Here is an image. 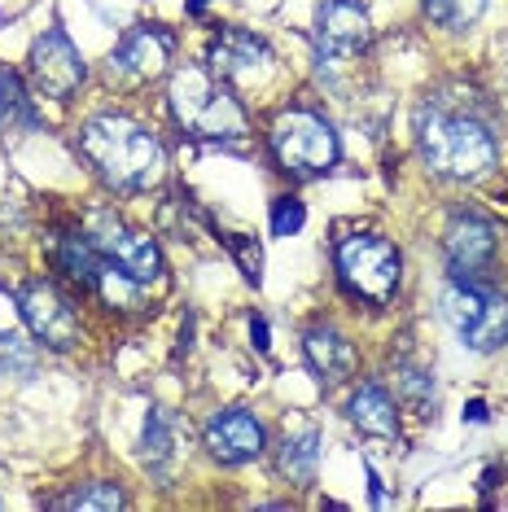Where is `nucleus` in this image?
I'll list each match as a JSON object with an SVG mask.
<instances>
[{
  "label": "nucleus",
  "instance_id": "1",
  "mask_svg": "<svg viewBox=\"0 0 508 512\" xmlns=\"http://www.w3.org/2000/svg\"><path fill=\"white\" fill-rule=\"evenodd\" d=\"M79 154L119 193L154 189L167 171L163 141L136 119H127V114H97V119H88L84 132H79Z\"/></svg>",
  "mask_w": 508,
  "mask_h": 512
},
{
  "label": "nucleus",
  "instance_id": "2",
  "mask_svg": "<svg viewBox=\"0 0 508 512\" xmlns=\"http://www.w3.org/2000/svg\"><path fill=\"white\" fill-rule=\"evenodd\" d=\"M417 149L434 176L456 180V184L482 180L495 167V154H500L487 123L447 106L417 110Z\"/></svg>",
  "mask_w": 508,
  "mask_h": 512
},
{
  "label": "nucleus",
  "instance_id": "3",
  "mask_svg": "<svg viewBox=\"0 0 508 512\" xmlns=\"http://www.w3.org/2000/svg\"><path fill=\"white\" fill-rule=\"evenodd\" d=\"M167 101L176 123L198 141H241L246 136V114H241L237 97L206 66H180L171 75Z\"/></svg>",
  "mask_w": 508,
  "mask_h": 512
},
{
  "label": "nucleus",
  "instance_id": "4",
  "mask_svg": "<svg viewBox=\"0 0 508 512\" xmlns=\"http://www.w3.org/2000/svg\"><path fill=\"white\" fill-rule=\"evenodd\" d=\"M438 311L460 342L478 355L500 351L508 342V298L482 281H465V276L447 281L438 294Z\"/></svg>",
  "mask_w": 508,
  "mask_h": 512
},
{
  "label": "nucleus",
  "instance_id": "5",
  "mask_svg": "<svg viewBox=\"0 0 508 512\" xmlns=\"http://www.w3.org/2000/svg\"><path fill=\"white\" fill-rule=\"evenodd\" d=\"M272 154L281 162V171H290L298 180L325 176L338 162V132L311 110H285L268 132Z\"/></svg>",
  "mask_w": 508,
  "mask_h": 512
},
{
  "label": "nucleus",
  "instance_id": "6",
  "mask_svg": "<svg viewBox=\"0 0 508 512\" xmlns=\"http://www.w3.org/2000/svg\"><path fill=\"white\" fill-rule=\"evenodd\" d=\"M338 276L355 298L386 302L399 289V250L381 237H342L338 241Z\"/></svg>",
  "mask_w": 508,
  "mask_h": 512
},
{
  "label": "nucleus",
  "instance_id": "7",
  "mask_svg": "<svg viewBox=\"0 0 508 512\" xmlns=\"http://www.w3.org/2000/svg\"><path fill=\"white\" fill-rule=\"evenodd\" d=\"M84 237L92 241V246H97L101 259L114 263L119 272H127L136 285H145V289H149V285L163 281V254H158V246H154L149 237H141V232L123 228L119 219L97 215Z\"/></svg>",
  "mask_w": 508,
  "mask_h": 512
},
{
  "label": "nucleus",
  "instance_id": "8",
  "mask_svg": "<svg viewBox=\"0 0 508 512\" xmlns=\"http://www.w3.org/2000/svg\"><path fill=\"white\" fill-rule=\"evenodd\" d=\"M18 307H22V320L27 329L40 337V346L49 351H71L79 342V320H75V307L66 302L49 281H27L18 289Z\"/></svg>",
  "mask_w": 508,
  "mask_h": 512
},
{
  "label": "nucleus",
  "instance_id": "9",
  "mask_svg": "<svg viewBox=\"0 0 508 512\" xmlns=\"http://www.w3.org/2000/svg\"><path fill=\"white\" fill-rule=\"evenodd\" d=\"M211 71L224 79V84L259 88L272 79L276 57L259 36H250V31H241V27H224L215 36V49H211Z\"/></svg>",
  "mask_w": 508,
  "mask_h": 512
},
{
  "label": "nucleus",
  "instance_id": "10",
  "mask_svg": "<svg viewBox=\"0 0 508 512\" xmlns=\"http://www.w3.org/2000/svg\"><path fill=\"white\" fill-rule=\"evenodd\" d=\"M31 75H36V88L53 101H66L84 84V57H79V49L62 27H49L36 40V49H31Z\"/></svg>",
  "mask_w": 508,
  "mask_h": 512
},
{
  "label": "nucleus",
  "instance_id": "11",
  "mask_svg": "<svg viewBox=\"0 0 508 512\" xmlns=\"http://www.w3.org/2000/svg\"><path fill=\"white\" fill-rule=\"evenodd\" d=\"M368 36H373V27H368V9L360 0H320V9H316L320 57H329V62L355 57V53H364Z\"/></svg>",
  "mask_w": 508,
  "mask_h": 512
},
{
  "label": "nucleus",
  "instance_id": "12",
  "mask_svg": "<svg viewBox=\"0 0 508 512\" xmlns=\"http://www.w3.org/2000/svg\"><path fill=\"white\" fill-rule=\"evenodd\" d=\"M443 246H447V259H452V272L465 276V281H478L495 259V224L478 211H456L447 219Z\"/></svg>",
  "mask_w": 508,
  "mask_h": 512
},
{
  "label": "nucleus",
  "instance_id": "13",
  "mask_svg": "<svg viewBox=\"0 0 508 512\" xmlns=\"http://www.w3.org/2000/svg\"><path fill=\"white\" fill-rule=\"evenodd\" d=\"M202 438H206V451L219 464H246L263 456V425L250 412H241V407H228V412L211 416Z\"/></svg>",
  "mask_w": 508,
  "mask_h": 512
},
{
  "label": "nucleus",
  "instance_id": "14",
  "mask_svg": "<svg viewBox=\"0 0 508 512\" xmlns=\"http://www.w3.org/2000/svg\"><path fill=\"white\" fill-rule=\"evenodd\" d=\"M167 62H171V36L158 27H132L119 40V49L110 53V71L127 79H154L167 71Z\"/></svg>",
  "mask_w": 508,
  "mask_h": 512
},
{
  "label": "nucleus",
  "instance_id": "15",
  "mask_svg": "<svg viewBox=\"0 0 508 512\" xmlns=\"http://www.w3.org/2000/svg\"><path fill=\"white\" fill-rule=\"evenodd\" d=\"M303 351L320 381H342L355 372V346L338 329H311L303 337Z\"/></svg>",
  "mask_w": 508,
  "mask_h": 512
},
{
  "label": "nucleus",
  "instance_id": "16",
  "mask_svg": "<svg viewBox=\"0 0 508 512\" xmlns=\"http://www.w3.org/2000/svg\"><path fill=\"white\" fill-rule=\"evenodd\" d=\"M346 416H351V425H360L364 434H377V438H390L399 429V412H395V399H390L386 390L377 386V381H368L351 394V403H346Z\"/></svg>",
  "mask_w": 508,
  "mask_h": 512
},
{
  "label": "nucleus",
  "instance_id": "17",
  "mask_svg": "<svg viewBox=\"0 0 508 512\" xmlns=\"http://www.w3.org/2000/svg\"><path fill=\"white\" fill-rule=\"evenodd\" d=\"M276 464H281V473L290 477L294 486H307L311 477H316V464H320V434L316 429H303V434L285 438Z\"/></svg>",
  "mask_w": 508,
  "mask_h": 512
},
{
  "label": "nucleus",
  "instance_id": "18",
  "mask_svg": "<svg viewBox=\"0 0 508 512\" xmlns=\"http://www.w3.org/2000/svg\"><path fill=\"white\" fill-rule=\"evenodd\" d=\"M57 263H62V272L71 276L79 289H97L101 254H97V246H92L84 232H75V237H66L62 246H57Z\"/></svg>",
  "mask_w": 508,
  "mask_h": 512
},
{
  "label": "nucleus",
  "instance_id": "19",
  "mask_svg": "<svg viewBox=\"0 0 508 512\" xmlns=\"http://www.w3.org/2000/svg\"><path fill=\"white\" fill-rule=\"evenodd\" d=\"M36 110H31V97L27 88H22V79L9 71V66H0V127H36Z\"/></svg>",
  "mask_w": 508,
  "mask_h": 512
},
{
  "label": "nucleus",
  "instance_id": "20",
  "mask_svg": "<svg viewBox=\"0 0 508 512\" xmlns=\"http://www.w3.org/2000/svg\"><path fill=\"white\" fill-rule=\"evenodd\" d=\"M141 456L154 473H167L171 456H176V429H171L167 412H149L145 421V438H141Z\"/></svg>",
  "mask_w": 508,
  "mask_h": 512
},
{
  "label": "nucleus",
  "instance_id": "21",
  "mask_svg": "<svg viewBox=\"0 0 508 512\" xmlns=\"http://www.w3.org/2000/svg\"><path fill=\"white\" fill-rule=\"evenodd\" d=\"M40 364L36 342H27L22 333H0V377H31Z\"/></svg>",
  "mask_w": 508,
  "mask_h": 512
},
{
  "label": "nucleus",
  "instance_id": "22",
  "mask_svg": "<svg viewBox=\"0 0 508 512\" xmlns=\"http://www.w3.org/2000/svg\"><path fill=\"white\" fill-rule=\"evenodd\" d=\"M97 289H101V298L119 311H136V302L145 294V285H136L132 276L119 272V267L106 263V259H101V272H97Z\"/></svg>",
  "mask_w": 508,
  "mask_h": 512
},
{
  "label": "nucleus",
  "instance_id": "23",
  "mask_svg": "<svg viewBox=\"0 0 508 512\" xmlns=\"http://www.w3.org/2000/svg\"><path fill=\"white\" fill-rule=\"evenodd\" d=\"M421 5H425V14H430V22H438V27L465 31V27H473V22L482 18L487 0H421Z\"/></svg>",
  "mask_w": 508,
  "mask_h": 512
},
{
  "label": "nucleus",
  "instance_id": "24",
  "mask_svg": "<svg viewBox=\"0 0 508 512\" xmlns=\"http://www.w3.org/2000/svg\"><path fill=\"white\" fill-rule=\"evenodd\" d=\"M123 504L127 499L114 482H88V486H79L75 495L57 499V508H123Z\"/></svg>",
  "mask_w": 508,
  "mask_h": 512
},
{
  "label": "nucleus",
  "instance_id": "25",
  "mask_svg": "<svg viewBox=\"0 0 508 512\" xmlns=\"http://www.w3.org/2000/svg\"><path fill=\"white\" fill-rule=\"evenodd\" d=\"M224 246L233 250V259L241 263V272H246V281L259 285V281H263V250L254 246V237H241V232H233V237H224Z\"/></svg>",
  "mask_w": 508,
  "mask_h": 512
},
{
  "label": "nucleus",
  "instance_id": "26",
  "mask_svg": "<svg viewBox=\"0 0 508 512\" xmlns=\"http://www.w3.org/2000/svg\"><path fill=\"white\" fill-rule=\"evenodd\" d=\"M303 219H307V211H303V202H298V197H276V206H272V232H276V237H290V232H298V228H303Z\"/></svg>",
  "mask_w": 508,
  "mask_h": 512
},
{
  "label": "nucleus",
  "instance_id": "27",
  "mask_svg": "<svg viewBox=\"0 0 508 512\" xmlns=\"http://www.w3.org/2000/svg\"><path fill=\"white\" fill-rule=\"evenodd\" d=\"M399 390L408 394L417 407H425V412L434 407V386H430V377H425V372H399Z\"/></svg>",
  "mask_w": 508,
  "mask_h": 512
},
{
  "label": "nucleus",
  "instance_id": "28",
  "mask_svg": "<svg viewBox=\"0 0 508 512\" xmlns=\"http://www.w3.org/2000/svg\"><path fill=\"white\" fill-rule=\"evenodd\" d=\"M250 337H254V346H259V351H268V320H263V316H254L250 320Z\"/></svg>",
  "mask_w": 508,
  "mask_h": 512
},
{
  "label": "nucleus",
  "instance_id": "29",
  "mask_svg": "<svg viewBox=\"0 0 508 512\" xmlns=\"http://www.w3.org/2000/svg\"><path fill=\"white\" fill-rule=\"evenodd\" d=\"M465 416H469V421H487V403H482V399H473V403L465 407Z\"/></svg>",
  "mask_w": 508,
  "mask_h": 512
},
{
  "label": "nucleus",
  "instance_id": "30",
  "mask_svg": "<svg viewBox=\"0 0 508 512\" xmlns=\"http://www.w3.org/2000/svg\"><path fill=\"white\" fill-rule=\"evenodd\" d=\"M495 477H500L495 469H487V473H482V495H487V491H495Z\"/></svg>",
  "mask_w": 508,
  "mask_h": 512
}]
</instances>
